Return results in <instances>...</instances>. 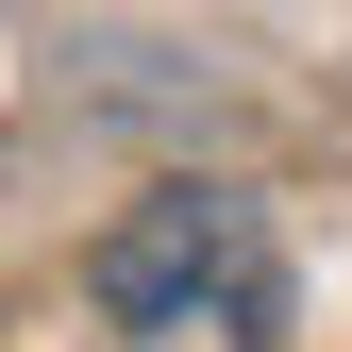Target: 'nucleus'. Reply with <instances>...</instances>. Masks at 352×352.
<instances>
[{"label": "nucleus", "instance_id": "1", "mask_svg": "<svg viewBox=\"0 0 352 352\" xmlns=\"http://www.w3.org/2000/svg\"><path fill=\"white\" fill-rule=\"evenodd\" d=\"M101 319L135 352H285V235L252 185H151L101 235Z\"/></svg>", "mask_w": 352, "mask_h": 352}]
</instances>
